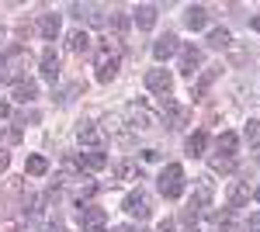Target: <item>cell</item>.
<instances>
[{
  "label": "cell",
  "mask_w": 260,
  "mask_h": 232,
  "mask_svg": "<svg viewBox=\"0 0 260 232\" xmlns=\"http://www.w3.org/2000/svg\"><path fill=\"white\" fill-rule=\"evenodd\" d=\"M156 180H160V194H163V197L174 201V197L184 194V167H180V163H167Z\"/></svg>",
  "instance_id": "cell-1"
},
{
  "label": "cell",
  "mask_w": 260,
  "mask_h": 232,
  "mask_svg": "<svg viewBox=\"0 0 260 232\" xmlns=\"http://www.w3.org/2000/svg\"><path fill=\"white\" fill-rule=\"evenodd\" d=\"M121 208H125V212L132 215V218H149V212H153V208H149V197H146V191H128L125 194V201H121Z\"/></svg>",
  "instance_id": "cell-2"
},
{
  "label": "cell",
  "mask_w": 260,
  "mask_h": 232,
  "mask_svg": "<svg viewBox=\"0 0 260 232\" xmlns=\"http://www.w3.org/2000/svg\"><path fill=\"white\" fill-rule=\"evenodd\" d=\"M115 73H118V56L111 49H101L98 52V80L101 83H111Z\"/></svg>",
  "instance_id": "cell-3"
},
{
  "label": "cell",
  "mask_w": 260,
  "mask_h": 232,
  "mask_svg": "<svg viewBox=\"0 0 260 232\" xmlns=\"http://www.w3.org/2000/svg\"><path fill=\"white\" fill-rule=\"evenodd\" d=\"M77 139H80V146H87V149H101L104 146V132H101L94 121H80L77 125Z\"/></svg>",
  "instance_id": "cell-4"
},
{
  "label": "cell",
  "mask_w": 260,
  "mask_h": 232,
  "mask_svg": "<svg viewBox=\"0 0 260 232\" xmlns=\"http://www.w3.org/2000/svg\"><path fill=\"white\" fill-rule=\"evenodd\" d=\"M70 14H73L77 21L104 24V7H98V4H70Z\"/></svg>",
  "instance_id": "cell-5"
},
{
  "label": "cell",
  "mask_w": 260,
  "mask_h": 232,
  "mask_svg": "<svg viewBox=\"0 0 260 232\" xmlns=\"http://www.w3.org/2000/svg\"><path fill=\"white\" fill-rule=\"evenodd\" d=\"M77 167H80V170H87V174H98V170H104V167H108V156L101 153V149H83V153L77 156Z\"/></svg>",
  "instance_id": "cell-6"
},
{
  "label": "cell",
  "mask_w": 260,
  "mask_h": 232,
  "mask_svg": "<svg viewBox=\"0 0 260 232\" xmlns=\"http://www.w3.org/2000/svg\"><path fill=\"white\" fill-rule=\"evenodd\" d=\"M198 70H201V49L180 45V73H184V77H194Z\"/></svg>",
  "instance_id": "cell-7"
},
{
  "label": "cell",
  "mask_w": 260,
  "mask_h": 232,
  "mask_svg": "<svg viewBox=\"0 0 260 232\" xmlns=\"http://www.w3.org/2000/svg\"><path fill=\"white\" fill-rule=\"evenodd\" d=\"M146 87L156 90V94H170V87H174L170 70H149V73H146Z\"/></svg>",
  "instance_id": "cell-8"
},
{
  "label": "cell",
  "mask_w": 260,
  "mask_h": 232,
  "mask_svg": "<svg viewBox=\"0 0 260 232\" xmlns=\"http://www.w3.org/2000/svg\"><path fill=\"white\" fill-rule=\"evenodd\" d=\"M80 222H83V232H104L108 215H104V208H83V212H80Z\"/></svg>",
  "instance_id": "cell-9"
},
{
  "label": "cell",
  "mask_w": 260,
  "mask_h": 232,
  "mask_svg": "<svg viewBox=\"0 0 260 232\" xmlns=\"http://www.w3.org/2000/svg\"><path fill=\"white\" fill-rule=\"evenodd\" d=\"M39 70H42V77H45V80H52V83L59 80V56H56V49H52V45H45Z\"/></svg>",
  "instance_id": "cell-10"
},
{
  "label": "cell",
  "mask_w": 260,
  "mask_h": 232,
  "mask_svg": "<svg viewBox=\"0 0 260 232\" xmlns=\"http://www.w3.org/2000/svg\"><path fill=\"white\" fill-rule=\"evenodd\" d=\"M163 115H170V118H167L170 128H184V121H187V108H180L177 101H170V97L163 94Z\"/></svg>",
  "instance_id": "cell-11"
},
{
  "label": "cell",
  "mask_w": 260,
  "mask_h": 232,
  "mask_svg": "<svg viewBox=\"0 0 260 232\" xmlns=\"http://www.w3.org/2000/svg\"><path fill=\"white\" fill-rule=\"evenodd\" d=\"M180 52V42H177V35H160V39L153 42V56L160 59H170V56H177Z\"/></svg>",
  "instance_id": "cell-12"
},
{
  "label": "cell",
  "mask_w": 260,
  "mask_h": 232,
  "mask_svg": "<svg viewBox=\"0 0 260 232\" xmlns=\"http://www.w3.org/2000/svg\"><path fill=\"white\" fill-rule=\"evenodd\" d=\"M125 115H128V121H132V128H139V132L153 128V115L142 108L139 101H136V104H128V108H125Z\"/></svg>",
  "instance_id": "cell-13"
},
{
  "label": "cell",
  "mask_w": 260,
  "mask_h": 232,
  "mask_svg": "<svg viewBox=\"0 0 260 232\" xmlns=\"http://www.w3.org/2000/svg\"><path fill=\"white\" fill-rule=\"evenodd\" d=\"M132 21L139 24V31H149V28L156 24V7H153V4H139V7L132 11Z\"/></svg>",
  "instance_id": "cell-14"
},
{
  "label": "cell",
  "mask_w": 260,
  "mask_h": 232,
  "mask_svg": "<svg viewBox=\"0 0 260 232\" xmlns=\"http://www.w3.org/2000/svg\"><path fill=\"white\" fill-rule=\"evenodd\" d=\"M184 24H187L191 31H201V28L208 24V7H201V4H191V7H187V14H184Z\"/></svg>",
  "instance_id": "cell-15"
},
{
  "label": "cell",
  "mask_w": 260,
  "mask_h": 232,
  "mask_svg": "<svg viewBox=\"0 0 260 232\" xmlns=\"http://www.w3.org/2000/svg\"><path fill=\"white\" fill-rule=\"evenodd\" d=\"M35 97H39V83L35 80H18L14 83V101L18 104H31Z\"/></svg>",
  "instance_id": "cell-16"
},
{
  "label": "cell",
  "mask_w": 260,
  "mask_h": 232,
  "mask_svg": "<svg viewBox=\"0 0 260 232\" xmlns=\"http://www.w3.org/2000/svg\"><path fill=\"white\" fill-rule=\"evenodd\" d=\"M225 201H229V208H243V205L250 201V187H246L243 180H233V184H229V194H225Z\"/></svg>",
  "instance_id": "cell-17"
},
{
  "label": "cell",
  "mask_w": 260,
  "mask_h": 232,
  "mask_svg": "<svg viewBox=\"0 0 260 232\" xmlns=\"http://www.w3.org/2000/svg\"><path fill=\"white\" fill-rule=\"evenodd\" d=\"M59 28H62V24H59V14H42V18H39V35L45 42H56Z\"/></svg>",
  "instance_id": "cell-18"
},
{
  "label": "cell",
  "mask_w": 260,
  "mask_h": 232,
  "mask_svg": "<svg viewBox=\"0 0 260 232\" xmlns=\"http://www.w3.org/2000/svg\"><path fill=\"white\" fill-rule=\"evenodd\" d=\"M215 146H219L222 156H229V159H233L236 149H240V136H236V132H222V136L215 139Z\"/></svg>",
  "instance_id": "cell-19"
},
{
  "label": "cell",
  "mask_w": 260,
  "mask_h": 232,
  "mask_svg": "<svg viewBox=\"0 0 260 232\" xmlns=\"http://www.w3.org/2000/svg\"><path fill=\"white\" fill-rule=\"evenodd\" d=\"M205 146H208V136H205V132H191L187 142H184L187 156H205Z\"/></svg>",
  "instance_id": "cell-20"
},
{
  "label": "cell",
  "mask_w": 260,
  "mask_h": 232,
  "mask_svg": "<svg viewBox=\"0 0 260 232\" xmlns=\"http://www.w3.org/2000/svg\"><path fill=\"white\" fill-rule=\"evenodd\" d=\"M66 45H70V52H87V49H90V35L77 28V31L66 35Z\"/></svg>",
  "instance_id": "cell-21"
},
{
  "label": "cell",
  "mask_w": 260,
  "mask_h": 232,
  "mask_svg": "<svg viewBox=\"0 0 260 232\" xmlns=\"http://www.w3.org/2000/svg\"><path fill=\"white\" fill-rule=\"evenodd\" d=\"M24 170H28V174L31 177H45L49 174V159H45V156H28V163H24Z\"/></svg>",
  "instance_id": "cell-22"
},
{
  "label": "cell",
  "mask_w": 260,
  "mask_h": 232,
  "mask_svg": "<svg viewBox=\"0 0 260 232\" xmlns=\"http://www.w3.org/2000/svg\"><path fill=\"white\" fill-rule=\"evenodd\" d=\"M229 31H225V28H215V31H208V45H212V49H229Z\"/></svg>",
  "instance_id": "cell-23"
},
{
  "label": "cell",
  "mask_w": 260,
  "mask_h": 232,
  "mask_svg": "<svg viewBox=\"0 0 260 232\" xmlns=\"http://www.w3.org/2000/svg\"><path fill=\"white\" fill-rule=\"evenodd\" d=\"M212 170H215V174H229V170H236V159H229V156H212Z\"/></svg>",
  "instance_id": "cell-24"
},
{
  "label": "cell",
  "mask_w": 260,
  "mask_h": 232,
  "mask_svg": "<svg viewBox=\"0 0 260 232\" xmlns=\"http://www.w3.org/2000/svg\"><path fill=\"white\" fill-rule=\"evenodd\" d=\"M243 136L250 139V142H260V121L257 118H250V121L243 125Z\"/></svg>",
  "instance_id": "cell-25"
},
{
  "label": "cell",
  "mask_w": 260,
  "mask_h": 232,
  "mask_svg": "<svg viewBox=\"0 0 260 232\" xmlns=\"http://www.w3.org/2000/svg\"><path fill=\"white\" fill-rule=\"evenodd\" d=\"M111 28H115L118 35H125V31H128V14H121V11H115V14H111Z\"/></svg>",
  "instance_id": "cell-26"
},
{
  "label": "cell",
  "mask_w": 260,
  "mask_h": 232,
  "mask_svg": "<svg viewBox=\"0 0 260 232\" xmlns=\"http://www.w3.org/2000/svg\"><path fill=\"white\" fill-rule=\"evenodd\" d=\"M198 215H201V208H198V205H191V201H187V208L180 212V222H187V225H191V222H198Z\"/></svg>",
  "instance_id": "cell-27"
},
{
  "label": "cell",
  "mask_w": 260,
  "mask_h": 232,
  "mask_svg": "<svg viewBox=\"0 0 260 232\" xmlns=\"http://www.w3.org/2000/svg\"><path fill=\"white\" fill-rule=\"evenodd\" d=\"M115 174H118L121 180H132V177H136V167H132L128 159H125V163H118V167H115Z\"/></svg>",
  "instance_id": "cell-28"
},
{
  "label": "cell",
  "mask_w": 260,
  "mask_h": 232,
  "mask_svg": "<svg viewBox=\"0 0 260 232\" xmlns=\"http://www.w3.org/2000/svg\"><path fill=\"white\" fill-rule=\"evenodd\" d=\"M142 159L146 163H160V149H142Z\"/></svg>",
  "instance_id": "cell-29"
},
{
  "label": "cell",
  "mask_w": 260,
  "mask_h": 232,
  "mask_svg": "<svg viewBox=\"0 0 260 232\" xmlns=\"http://www.w3.org/2000/svg\"><path fill=\"white\" fill-rule=\"evenodd\" d=\"M246 232H260V215H250V222H246Z\"/></svg>",
  "instance_id": "cell-30"
},
{
  "label": "cell",
  "mask_w": 260,
  "mask_h": 232,
  "mask_svg": "<svg viewBox=\"0 0 260 232\" xmlns=\"http://www.w3.org/2000/svg\"><path fill=\"white\" fill-rule=\"evenodd\" d=\"M156 232H174V218H163V222H160V229H156Z\"/></svg>",
  "instance_id": "cell-31"
},
{
  "label": "cell",
  "mask_w": 260,
  "mask_h": 232,
  "mask_svg": "<svg viewBox=\"0 0 260 232\" xmlns=\"http://www.w3.org/2000/svg\"><path fill=\"white\" fill-rule=\"evenodd\" d=\"M111 232H142V229H132V225H115Z\"/></svg>",
  "instance_id": "cell-32"
},
{
  "label": "cell",
  "mask_w": 260,
  "mask_h": 232,
  "mask_svg": "<svg viewBox=\"0 0 260 232\" xmlns=\"http://www.w3.org/2000/svg\"><path fill=\"white\" fill-rule=\"evenodd\" d=\"M250 28H253V31H260V14H253V18H250Z\"/></svg>",
  "instance_id": "cell-33"
},
{
  "label": "cell",
  "mask_w": 260,
  "mask_h": 232,
  "mask_svg": "<svg viewBox=\"0 0 260 232\" xmlns=\"http://www.w3.org/2000/svg\"><path fill=\"white\" fill-rule=\"evenodd\" d=\"M11 115V104H4V101H0V118H7Z\"/></svg>",
  "instance_id": "cell-34"
},
{
  "label": "cell",
  "mask_w": 260,
  "mask_h": 232,
  "mask_svg": "<svg viewBox=\"0 0 260 232\" xmlns=\"http://www.w3.org/2000/svg\"><path fill=\"white\" fill-rule=\"evenodd\" d=\"M7 159H11V156H7L4 149H0V170H7Z\"/></svg>",
  "instance_id": "cell-35"
},
{
  "label": "cell",
  "mask_w": 260,
  "mask_h": 232,
  "mask_svg": "<svg viewBox=\"0 0 260 232\" xmlns=\"http://www.w3.org/2000/svg\"><path fill=\"white\" fill-rule=\"evenodd\" d=\"M42 232H62V225H45Z\"/></svg>",
  "instance_id": "cell-36"
},
{
  "label": "cell",
  "mask_w": 260,
  "mask_h": 232,
  "mask_svg": "<svg viewBox=\"0 0 260 232\" xmlns=\"http://www.w3.org/2000/svg\"><path fill=\"white\" fill-rule=\"evenodd\" d=\"M253 197H257V205H260V187H257V191H253Z\"/></svg>",
  "instance_id": "cell-37"
},
{
  "label": "cell",
  "mask_w": 260,
  "mask_h": 232,
  "mask_svg": "<svg viewBox=\"0 0 260 232\" xmlns=\"http://www.w3.org/2000/svg\"><path fill=\"white\" fill-rule=\"evenodd\" d=\"M253 159H257V163H260V146H257V153H253Z\"/></svg>",
  "instance_id": "cell-38"
}]
</instances>
